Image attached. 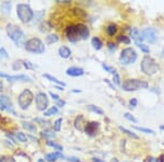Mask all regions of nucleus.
<instances>
[{
    "instance_id": "1",
    "label": "nucleus",
    "mask_w": 164,
    "mask_h": 162,
    "mask_svg": "<svg viewBox=\"0 0 164 162\" xmlns=\"http://www.w3.org/2000/svg\"><path fill=\"white\" fill-rule=\"evenodd\" d=\"M7 33L16 46H21V45L25 44V34L19 26L14 24H8L7 25Z\"/></svg>"
},
{
    "instance_id": "2",
    "label": "nucleus",
    "mask_w": 164,
    "mask_h": 162,
    "mask_svg": "<svg viewBox=\"0 0 164 162\" xmlns=\"http://www.w3.org/2000/svg\"><path fill=\"white\" fill-rule=\"evenodd\" d=\"M16 14H18L20 21L23 23L31 22L33 18H34V11L26 3H18V6H16Z\"/></svg>"
},
{
    "instance_id": "3",
    "label": "nucleus",
    "mask_w": 164,
    "mask_h": 162,
    "mask_svg": "<svg viewBox=\"0 0 164 162\" xmlns=\"http://www.w3.org/2000/svg\"><path fill=\"white\" fill-rule=\"evenodd\" d=\"M141 70L148 76H152L159 70V65L150 56H145L141 61Z\"/></svg>"
},
{
    "instance_id": "4",
    "label": "nucleus",
    "mask_w": 164,
    "mask_h": 162,
    "mask_svg": "<svg viewBox=\"0 0 164 162\" xmlns=\"http://www.w3.org/2000/svg\"><path fill=\"white\" fill-rule=\"evenodd\" d=\"M24 48L30 53H34V54H43L45 52V45L44 43L37 37H33L29 41L25 42Z\"/></svg>"
},
{
    "instance_id": "5",
    "label": "nucleus",
    "mask_w": 164,
    "mask_h": 162,
    "mask_svg": "<svg viewBox=\"0 0 164 162\" xmlns=\"http://www.w3.org/2000/svg\"><path fill=\"white\" fill-rule=\"evenodd\" d=\"M121 88L125 91H137L139 89H147L148 82L139 79H128L124 81Z\"/></svg>"
},
{
    "instance_id": "6",
    "label": "nucleus",
    "mask_w": 164,
    "mask_h": 162,
    "mask_svg": "<svg viewBox=\"0 0 164 162\" xmlns=\"http://www.w3.org/2000/svg\"><path fill=\"white\" fill-rule=\"evenodd\" d=\"M33 99H34V94L32 93V91L29 90V89H25L18 96L19 106L21 107L22 110H26V109H29V106H30L31 103L33 102Z\"/></svg>"
},
{
    "instance_id": "7",
    "label": "nucleus",
    "mask_w": 164,
    "mask_h": 162,
    "mask_svg": "<svg viewBox=\"0 0 164 162\" xmlns=\"http://www.w3.org/2000/svg\"><path fill=\"white\" fill-rule=\"evenodd\" d=\"M137 59V53L134 48L131 47H127V48H124L120 53V57L119 60L121 65H130V64H134Z\"/></svg>"
},
{
    "instance_id": "8",
    "label": "nucleus",
    "mask_w": 164,
    "mask_h": 162,
    "mask_svg": "<svg viewBox=\"0 0 164 162\" xmlns=\"http://www.w3.org/2000/svg\"><path fill=\"white\" fill-rule=\"evenodd\" d=\"M35 103L38 111H45L48 107V98L44 92H38L35 95Z\"/></svg>"
},
{
    "instance_id": "9",
    "label": "nucleus",
    "mask_w": 164,
    "mask_h": 162,
    "mask_svg": "<svg viewBox=\"0 0 164 162\" xmlns=\"http://www.w3.org/2000/svg\"><path fill=\"white\" fill-rule=\"evenodd\" d=\"M0 110L12 113V114L15 115V112L13 110V104H12L11 100L7 95H0Z\"/></svg>"
},
{
    "instance_id": "10",
    "label": "nucleus",
    "mask_w": 164,
    "mask_h": 162,
    "mask_svg": "<svg viewBox=\"0 0 164 162\" xmlns=\"http://www.w3.org/2000/svg\"><path fill=\"white\" fill-rule=\"evenodd\" d=\"M66 35H67V39L69 40L72 43H76L80 40L79 33H78V30H77L76 25H70L67 28L66 30Z\"/></svg>"
},
{
    "instance_id": "11",
    "label": "nucleus",
    "mask_w": 164,
    "mask_h": 162,
    "mask_svg": "<svg viewBox=\"0 0 164 162\" xmlns=\"http://www.w3.org/2000/svg\"><path fill=\"white\" fill-rule=\"evenodd\" d=\"M143 40H147L149 43H154L156 40V31L152 28H148L141 32Z\"/></svg>"
},
{
    "instance_id": "12",
    "label": "nucleus",
    "mask_w": 164,
    "mask_h": 162,
    "mask_svg": "<svg viewBox=\"0 0 164 162\" xmlns=\"http://www.w3.org/2000/svg\"><path fill=\"white\" fill-rule=\"evenodd\" d=\"M77 30H78V33H79V36L81 40H87L90 35V31H89V28L87 25L82 24V23H79V24H76Z\"/></svg>"
},
{
    "instance_id": "13",
    "label": "nucleus",
    "mask_w": 164,
    "mask_h": 162,
    "mask_svg": "<svg viewBox=\"0 0 164 162\" xmlns=\"http://www.w3.org/2000/svg\"><path fill=\"white\" fill-rule=\"evenodd\" d=\"M66 74L70 76V77H81L84 74V70L79 67H70V68L67 69Z\"/></svg>"
},
{
    "instance_id": "14",
    "label": "nucleus",
    "mask_w": 164,
    "mask_h": 162,
    "mask_svg": "<svg viewBox=\"0 0 164 162\" xmlns=\"http://www.w3.org/2000/svg\"><path fill=\"white\" fill-rule=\"evenodd\" d=\"M98 123L97 122H91V123H87L85 125V133L87 135H90V136H94L97 132V128H98Z\"/></svg>"
},
{
    "instance_id": "15",
    "label": "nucleus",
    "mask_w": 164,
    "mask_h": 162,
    "mask_svg": "<svg viewBox=\"0 0 164 162\" xmlns=\"http://www.w3.org/2000/svg\"><path fill=\"white\" fill-rule=\"evenodd\" d=\"M130 36L131 39L134 40L135 43H136L137 45L138 44H142V41H143V37H142V34L139 32V30L136 28L131 29L130 31Z\"/></svg>"
},
{
    "instance_id": "16",
    "label": "nucleus",
    "mask_w": 164,
    "mask_h": 162,
    "mask_svg": "<svg viewBox=\"0 0 164 162\" xmlns=\"http://www.w3.org/2000/svg\"><path fill=\"white\" fill-rule=\"evenodd\" d=\"M9 82H15V81H27V82H32L30 77H27L25 74H16V76H9L8 77Z\"/></svg>"
},
{
    "instance_id": "17",
    "label": "nucleus",
    "mask_w": 164,
    "mask_h": 162,
    "mask_svg": "<svg viewBox=\"0 0 164 162\" xmlns=\"http://www.w3.org/2000/svg\"><path fill=\"white\" fill-rule=\"evenodd\" d=\"M59 158H63V156L61 154V152H58V151L52 152V153H47L46 156H45V160L48 162H54L57 159H59Z\"/></svg>"
},
{
    "instance_id": "18",
    "label": "nucleus",
    "mask_w": 164,
    "mask_h": 162,
    "mask_svg": "<svg viewBox=\"0 0 164 162\" xmlns=\"http://www.w3.org/2000/svg\"><path fill=\"white\" fill-rule=\"evenodd\" d=\"M58 54L61 58H69L71 55V50L67 46H60L58 48Z\"/></svg>"
},
{
    "instance_id": "19",
    "label": "nucleus",
    "mask_w": 164,
    "mask_h": 162,
    "mask_svg": "<svg viewBox=\"0 0 164 162\" xmlns=\"http://www.w3.org/2000/svg\"><path fill=\"white\" fill-rule=\"evenodd\" d=\"M22 126L24 127L26 130H29V132L31 133H36V126H35V124H33V123H30V122H22Z\"/></svg>"
},
{
    "instance_id": "20",
    "label": "nucleus",
    "mask_w": 164,
    "mask_h": 162,
    "mask_svg": "<svg viewBox=\"0 0 164 162\" xmlns=\"http://www.w3.org/2000/svg\"><path fill=\"white\" fill-rule=\"evenodd\" d=\"M44 77L46 78V79H48L49 81H52V82H54V83H56V84H59L60 87H65V82H63L61 80H58L57 78H55V77H53V76H50V74H43Z\"/></svg>"
},
{
    "instance_id": "21",
    "label": "nucleus",
    "mask_w": 164,
    "mask_h": 162,
    "mask_svg": "<svg viewBox=\"0 0 164 162\" xmlns=\"http://www.w3.org/2000/svg\"><path fill=\"white\" fill-rule=\"evenodd\" d=\"M91 43H92V45H93V48L96 50H100L102 48V46H103L101 40L98 39V37H93L92 41H91Z\"/></svg>"
},
{
    "instance_id": "22",
    "label": "nucleus",
    "mask_w": 164,
    "mask_h": 162,
    "mask_svg": "<svg viewBox=\"0 0 164 162\" xmlns=\"http://www.w3.org/2000/svg\"><path fill=\"white\" fill-rule=\"evenodd\" d=\"M10 9H11L10 1H5V2L1 3V11H2V13L5 14L10 13Z\"/></svg>"
},
{
    "instance_id": "23",
    "label": "nucleus",
    "mask_w": 164,
    "mask_h": 162,
    "mask_svg": "<svg viewBox=\"0 0 164 162\" xmlns=\"http://www.w3.org/2000/svg\"><path fill=\"white\" fill-rule=\"evenodd\" d=\"M87 110L91 111V112L93 113H96V114H98V115H103L104 112L102 109H100L98 106H95V105H93V104H90V105H87Z\"/></svg>"
},
{
    "instance_id": "24",
    "label": "nucleus",
    "mask_w": 164,
    "mask_h": 162,
    "mask_svg": "<svg viewBox=\"0 0 164 162\" xmlns=\"http://www.w3.org/2000/svg\"><path fill=\"white\" fill-rule=\"evenodd\" d=\"M116 32H117V26L115 24H111L106 28V33L109 36H114L116 34Z\"/></svg>"
},
{
    "instance_id": "25",
    "label": "nucleus",
    "mask_w": 164,
    "mask_h": 162,
    "mask_svg": "<svg viewBox=\"0 0 164 162\" xmlns=\"http://www.w3.org/2000/svg\"><path fill=\"white\" fill-rule=\"evenodd\" d=\"M57 112H58V107L57 106H52V107H49L47 111L44 112V115L45 116H52V115H55V114H57Z\"/></svg>"
},
{
    "instance_id": "26",
    "label": "nucleus",
    "mask_w": 164,
    "mask_h": 162,
    "mask_svg": "<svg viewBox=\"0 0 164 162\" xmlns=\"http://www.w3.org/2000/svg\"><path fill=\"white\" fill-rule=\"evenodd\" d=\"M15 137H16V139L19 140V141H21V143H26V141H27L26 135H25L24 133H22V132H16L15 133Z\"/></svg>"
},
{
    "instance_id": "27",
    "label": "nucleus",
    "mask_w": 164,
    "mask_h": 162,
    "mask_svg": "<svg viewBox=\"0 0 164 162\" xmlns=\"http://www.w3.org/2000/svg\"><path fill=\"white\" fill-rule=\"evenodd\" d=\"M58 40H59V37H58L56 34H49V35L46 36V41L48 44H53V43H56V42H58Z\"/></svg>"
},
{
    "instance_id": "28",
    "label": "nucleus",
    "mask_w": 164,
    "mask_h": 162,
    "mask_svg": "<svg viewBox=\"0 0 164 162\" xmlns=\"http://www.w3.org/2000/svg\"><path fill=\"white\" fill-rule=\"evenodd\" d=\"M47 145L50 146V147H54V148L56 149L58 152H61V151H63V147H61L60 145H58V143H54V141H50V140H48V141H47Z\"/></svg>"
},
{
    "instance_id": "29",
    "label": "nucleus",
    "mask_w": 164,
    "mask_h": 162,
    "mask_svg": "<svg viewBox=\"0 0 164 162\" xmlns=\"http://www.w3.org/2000/svg\"><path fill=\"white\" fill-rule=\"evenodd\" d=\"M102 67H103V69L105 70V71L109 72V74H116V70H115L114 67L108 66V65H106V64H103V65H102Z\"/></svg>"
},
{
    "instance_id": "30",
    "label": "nucleus",
    "mask_w": 164,
    "mask_h": 162,
    "mask_svg": "<svg viewBox=\"0 0 164 162\" xmlns=\"http://www.w3.org/2000/svg\"><path fill=\"white\" fill-rule=\"evenodd\" d=\"M83 121V116H78L77 117V119H76V123H74V126H76V128L77 129H79V130H83L82 129V127H81V122Z\"/></svg>"
},
{
    "instance_id": "31",
    "label": "nucleus",
    "mask_w": 164,
    "mask_h": 162,
    "mask_svg": "<svg viewBox=\"0 0 164 162\" xmlns=\"http://www.w3.org/2000/svg\"><path fill=\"white\" fill-rule=\"evenodd\" d=\"M119 129H120V130H121V132H123V133H125V134L128 135V136H130V137L135 138V139H137V138H138V136H137L136 134H134V133L130 132V130H128V129H126L125 127H121V126H120V127H119Z\"/></svg>"
},
{
    "instance_id": "32",
    "label": "nucleus",
    "mask_w": 164,
    "mask_h": 162,
    "mask_svg": "<svg viewBox=\"0 0 164 162\" xmlns=\"http://www.w3.org/2000/svg\"><path fill=\"white\" fill-rule=\"evenodd\" d=\"M0 162H15V159L11 156H2L0 157Z\"/></svg>"
},
{
    "instance_id": "33",
    "label": "nucleus",
    "mask_w": 164,
    "mask_h": 162,
    "mask_svg": "<svg viewBox=\"0 0 164 162\" xmlns=\"http://www.w3.org/2000/svg\"><path fill=\"white\" fill-rule=\"evenodd\" d=\"M61 123H63V119H61V118H58V119H56V122L54 123L55 132H59L60 128H61Z\"/></svg>"
},
{
    "instance_id": "34",
    "label": "nucleus",
    "mask_w": 164,
    "mask_h": 162,
    "mask_svg": "<svg viewBox=\"0 0 164 162\" xmlns=\"http://www.w3.org/2000/svg\"><path fill=\"white\" fill-rule=\"evenodd\" d=\"M135 129L137 130H139V132H142V133H145V134H154L152 129H149V128H143V127H139V126H134Z\"/></svg>"
},
{
    "instance_id": "35",
    "label": "nucleus",
    "mask_w": 164,
    "mask_h": 162,
    "mask_svg": "<svg viewBox=\"0 0 164 162\" xmlns=\"http://www.w3.org/2000/svg\"><path fill=\"white\" fill-rule=\"evenodd\" d=\"M118 42H120V43H125V44L128 45L129 43H130V39H129L128 36L119 35V36H118Z\"/></svg>"
},
{
    "instance_id": "36",
    "label": "nucleus",
    "mask_w": 164,
    "mask_h": 162,
    "mask_svg": "<svg viewBox=\"0 0 164 162\" xmlns=\"http://www.w3.org/2000/svg\"><path fill=\"white\" fill-rule=\"evenodd\" d=\"M3 58H9V54L7 53V50H5L3 47H1V48H0V60L3 59Z\"/></svg>"
},
{
    "instance_id": "37",
    "label": "nucleus",
    "mask_w": 164,
    "mask_h": 162,
    "mask_svg": "<svg viewBox=\"0 0 164 162\" xmlns=\"http://www.w3.org/2000/svg\"><path fill=\"white\" fill-rule=\"evenodd\" d=\"M137 46L139 47L140 50H142L143 53H149V52H150V48H149V46H148V45H145V44H143V43H142V44H138Z\"/></svg>"
},
{
    "instance_id": "38",
    "label": "nucleus",
    "mask_w": 164,
    "mask_h": 162,
    "mask_svg": "<svg viewBox=\"0 0 164 162\" xmlns=\"http://www.w3.org/2000/svg\"><path fill=\"white\" fill-rule=\"evenodd\" d=\"M113 82H114L115 84L120 85V78H119V74H118L117 72L114 74V78H113Z\"/></svg>"
},
{
    "instance_id": "39",
    "label": "nucleus",
    "mask_w": 164,
    "mask_h": 162,
    "mask_svg": "<svg viewBox=\"0 0 164 162\" xmlns=\"http://www.w3.org/2000/svg\"><path fill=\"white\" fill-rule=\"evenodd\" d=\"M125 117L128 119V121H130V122H132V123H137V119L134 117V116L131 115V114H129V113H126L125 114Z\"/></svg>"
},
{
    "instance_id": "40",
    "label": "nucleus",
    "mask_w": 164,
    "mask_h": 162,
    "mask_svg": "<svg viewBox=\"0 0 164 162\" xmlns=\"http://www.w3.org/2000/svg\"><path fill=\"white\" fill-rule=\"evenodd\" d=\"M42 136H43V137H52V138H54L55 134H53L52 132H43V133H42Z\"/></svg>"
},
{
    "instance_id": "41",
    "label": "nucleus",
    "mask_w": 164,
    "mask_h": 162,
    "mask_svg": "<svg viewBox=\"0 0 164 162\" xmlns=\"http://www.w3.org/2000/svg\"><path fill=\"white\" fill-rule=\"evenodd\" d=\"M23 66L25 67V68H35L36 66H34L32 63H30V61H24L23 63Z\"/></svg>"
},
{
    "instance_id": "42",
    "label": "nucleus",
    "mask_w": 164,
    "mask_h": 162,
    "mask_svg": "<svg viewBox=\"0 0 164 162\" xmlns=\"http://www.w3.org/2000/svg\"><path fill=\"white\" fill-rule=\"evenodd\" d=\"M129 104H130V107H136L138 104V101H137V99H131L129 101Z\"/></svg>"
},
{
    "instance_id": "43",
    "label": "nucleus",
    "mask_w": 164,
    "mask_h": 162,
    "mask_svg": "<svg viewBox=\"0 0 164 162\" xmlns=\"http://www.w3.org/2000/svg\"><path fill=\"white\" fill-rule=\"evenodd\" d=\"M49 95L52 96V98H53L54 100H56V101H59V96H58L57 94L53 93V92H49Z\"/></svg>"
},
{
    "instance_id": "44",
    "label": "nucleus",
    "mask_w": 164,
    "mask_h": 162,
    "mask_svg": "<svg viewBox=\"0 0 164 162\" xmlns=\"http://www.w3.org/2000/svg\"><path fill=\"white\" fill-rule=\"evenodd\" d=\"M108 48H109V50H111V52H114V50H116V46H115V44H113V43H109Z\"/></svg>"
},
{
    "instance_id": "45",
    "label": "nucleus",
    "mask_w": 164,
    "mask_h": 162,
    "mask_svg": "<svg viewBox=\"0 0 164 162\" xmlns=\"http://www.w3.org/2000/svg\"><path fill=\"white\" fill-rule=\"evenodd\" d=\"M8 77H9L8 74H5V72L0 71V78H5V79H8Z\"/></svg>"
},
{
    "instance_id": "46",
    "label": "nucleus",
    "mask_w": 164,
    "mask_h": 162,
    "mask_svg": "<svg viewBox=\"0 0 164 162\" xmlns=\"http://www.w3.org/2000/svg\"><path fill=\"white\" fill-rule=\"evenodd\" d=\"M145 162H156V159H154V158H152V157H149Z\"/></svg>"
},
{
    "instance_id": "47",
    "label": "nucleus",
    "mask_w": 164,
    "mask_h": 162,
    "mask_svg": "<svg viewBox=\"0 0 164 162\" xmlns=\"http://www.w3.org/2000/svg\"><path fill=\"white\" fill-rule=\"evenodd\" d=\"M57 103H58V105H59V106H63V105L66 104V102L65 101H57Z\"/></svg>"
},
{
    "instance_id": "48",
    "label": "nucleus",
    "mask_w": 164,
    "mask_h": 162,
    "mask_svg": "<svg viewBox=\"0 0 164 162\" xmlns=\"http://www.w3.org/2000/svg\"><path fill=\"white\" fill-rule=\"evenodd\" d=\"M93 162H105V161H103V160H101V159H98V158H93Z\"/></svg>"
},
{
    "instance_id": "49",
    "label": "nucleus",
    "mask_w": 164,
    "mask_h": 162,
    "mask_svg": "<svg viewBox=\"0 0 164 162\" xmlns=\"http://www.w3.org/2000/svg\"><path fill=\"white\" fill-rule=\"evenodd\" d=\"M69 161H73V162H80L79 160L77 159V158H70V159H69Z\"/></svg>"
},
{
    "instance_id": "50",
    "label": "nucleus",
    "mask_w": 164,
    "mask_h": 162,
    "mask_svg": "<svg viewBox=\"0 0 164 162\" xmlns=\"http://www.w3.org/2000/svg\"><path fill=\"white\" fill-rule=\"evenodd\" d=\"M56 89H58V90L63 91V87H56Z\"/></svg>"
},
{
    "instance_id": "51",
    "label": "nucleus",
    "mask_w": 164,
    "mask_h": 162,
    "mask_svg": "<svg viewBox=\"0 0 164 162\" xmlns=\"http://www.w3.org/2000/svg\"><path fill=\"white\" fill-rule=\"evenodd\" d=\"M37 162H46V161H45V160H44V159H39Z\"/></svg>"
},
{
    "instance_id": "52",
    "label": "nucleus",
    "mask_w": 164,
    "mask_h": 162,
    "mask_svg": "<svg viewBox=\"0 0 164 162\" xmlns=\"http://www.w3.org/2000/svg\"><path fill=\"white\" fill-rule=\"evenodd\" d=\"M1 88H2V82L0 81V90H1Z\"/></svg>"
},
{
    "instance_id": "53",
    "label": "nucleus",
    "mask_w": 164,
    "mask_h": 162,
    "mask_svg": "<svg viewBox=\"0 0 164 162\" xmlns=\"http://www.w3.org/2000/svg\"><path fill=\"white\" fill-rule=\"evenodd\" d=\"M160 128H161L162 130H164V125H161V127H160Z\"/></svg>"
},
{
    "instance_id": "54",
    "label": "nucleus",
    "mask_w": 164,
    "mask_h": 162,
    "mask_svg": "<svg viewBox=\"0 0 164 162\" xmlns=\"http://www.w3.org/2000/svg\"><path fill=\"white\" fill-rule=\"evenodd\" d=\"M163 54H164V50H163Z\"/></svg>"
}]
</instances>
